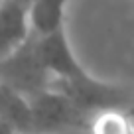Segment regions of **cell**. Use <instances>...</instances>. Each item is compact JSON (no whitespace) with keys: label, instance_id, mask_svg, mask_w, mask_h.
<instances>
[{"label":"cell","instance_id":"6da1fadb","mask_svg":"<svg viewBox=\"0 0 134 134\" xmlns=\"http://www.w3.org/2000/svg\"><path fill=\"white\" fill-rule=\"evenodd\" d=\"M49 85L61 91L87 116L100 110H130V95L124 89L97 79L89 71L73 79H53Z\"/></svg>","mask_w":134,"mask_h":134},{"label":"cell","instance_id":"5b68a950","mask_svg":"<svg viewBox=\"0 0 134 134\" xmlns=\"http://www.w3.org/2000/svg\"><path fill=\"white\" fill-rule=\"evenodd\" d=\"M32 34L28 2L0 0V57L16 49Z\"/></svg>","mask_w":134,"mask_h":134},{"label":"cell","instance_id":"3957f363","mask_svg":"<svg viewBox=\"0 0 134 134\" xmlns=\"http://www.w3.org/2000/svg\"><path fill=\"white\" fill-rule=\"evenodd\" d=\"M30 132H61L87 128L89 116L55 87H46L28 99Z\"/></svg>","mask_w":134,"mask_h":134},{"label":"cell","instance_id":"277c9868","mask_svg":"<svg viewBox=\"0 0 134 134\" xmlns=\"http://www.w3.org/2000/svg\"><path fill=\"white\" fill-rule=\"evenodd\" d=\"M36 42H38V51H40V57H42V63L47 69L51 81L73 79V77H79L87 71L77 59V55L73 53V47L65 34V26L51 30L47 34H36Z\"/></svg>","mask_w":134,"mask_h":134},{"label":"cell","instance_id":"8992f818","mask_svg":"<svg viewBox=\"0 0 134 134\" xmlns=\"http://www.w3.org/2000/svg\"><path fill=\"white\" fill-rule=\"evenodd\" d=\"M0 118L12 126L14 132H30L28 97L4 83H0Z\"/></svg>","mask_w":134,"mask_h":134},{"label":"cell","instance_id":"52a82bcc","mask_svg":"<svg viewBox=\"0 0 134 134\" xmlns=\"http://www.w3.org/2000/svg\"><path fill=\"white\" fill-rule=\"evenodd\" d=\"M69 0H30L28 16L32 32L47 34L63 26L65 20V8Z\"/></svg>","mask_w":134,"mask_h":134},{"label":"cell","instance_id":"ba28073f","mask_svg":"<svg viewBox=\"0 0 134 134\" xmlns=\"http://www.w3.org/2000/svg\"><path fill=\"white\" fill-rule=\"evenodd\" d=\"M24 2H28V4H30V0H24Z\"/></svg>","mask_w":134,"mask_h":134},{"label":"cell","instance_id":"7a4b0ae2","mask_svg":"<svg viewBox=\"0 0 134 134\" xmlns=\"http://www.w3.org/2000/svg\"><path fill=\"white\" fill-rule=\"evenodd\" d=\"M0 83L16 89L28 99L49 87L51 77L42 63L34 32L16 49L0 57Z\"/></svg>","mask_w":134,"mask_h":134}]
</instances>
